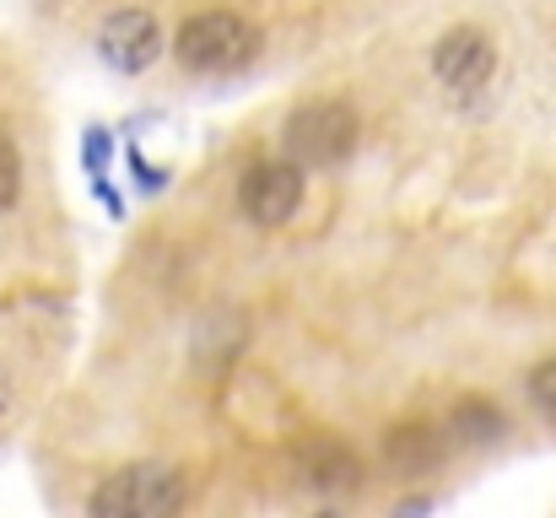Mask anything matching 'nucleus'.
<instances>
[{
  "mask_svg": "<svg viewBox=\"0 0 556 518\" xmlns=\"http://www.w3.org/2000/svg\"><path fill=\"white\" fill-rule=\"evenodd\" d=\"M168 49L189 76H232V71H243L254 60L260 33L238 11H194V16L179 22Z\"/></svg>",
  "mask_w": 556,
  "mask_h": 518,
  "instance_id": "1",
  "label": "nucleus"
},
{
  "mask_svg": "<svg viewBox=\"0 0 556 518\" xmlns=\"http://www.w3.org/2000/svg\"><path fill=\"white\" fill-rule=\"evenodd\" d=\"M357 136H363V119H357V109L346 98H308L281 125V147L303 168H336V163H346L352 147H357Z\"/></svg>",
  "mask_w": 556,
  "mask_h": 518,
  "instance_id": "2",
  "label": "nucleus"
},
{
  "mask_svg": "<svg viewBox=\"0 0 556 518\" xmlns=\"http://www.w3.org/2000/svg\"><path fill=\"white\" fill-rule=\"evenodd\" d=\"M185 508V476L174 465H125L87 497L92 518H174Z\"/></svg>",
  "mask_w": 556,
  "mask_h": 518,
  "instance_id": "3",
  "label": "nucleus"
},
{
  "mask_svg": "<svg viewBox=\"0 0 556 518\" xmlns=\"http://www.w3.org/2000/svg\"><path fill=\"white\" fill-rule=\"evenodd\" d=\"M303 194H308V168L292 163V157L249 163L243 178H238V211L254 227H287L303 211Z\"/></svg>",
  "mask_w": 556,
  "mask_h": 518,
  "instance_id": "4",
  "label": "nucleus"
},
{
  "mask_svg": "<svg viewBox=\"0 0 556 518\" xmlns=\"http://www.w3.org/2000/svg\"><path fill=\"white\" fill-rule=\"evenodd\" d=\"M98 54H103L109 71L141 76V71H152L163 60V22L147 5H119L98 27Z\"/></svg>",
  "mask_w": 556,
  "mask_h": 518,
  "instance_id": "5",
  "label": "nucleus"
},
{
  "mask_svg": "<svg viewBox=\"0 0 556 518\" xmlns=\"http://www.w3.org/2000/svg\"><path fill=\"white\" fill-rule=\"evenodd\" d=\"M497 71V43L492 33L481 27H448L438 43H432V76L448 87V92H481Z\"/></svg>",
  "mask_w": 556,
  "mask_h": 518,
  "instance_id": "6",
  "label": "nucleus"
},
{
  "mask_svg": "<svg viewBox=\"0 0 556 518\" xmlns=\"http://www.w3.org/2000/svg\"><path fill=\"white\" fill-rule=\"evenodd\" d=\"M443 459H448V432H438L432 421H394L383 432V465L405 481L432 476Z\"/></svg>",
  "mask_w": 556,
  "mask_h": 518,
  "instance_id": "7",
  "label": "nucleus"
},
{
  "mask_svg": "<svg viewBox=\"0 0 556 518\" xmlns=\"http://www.w3.org/2000/svg\"><path fill=\"white\" fill-rule=\"evenodd\" d=\"M298 465H303V481H308L314 492H325V497H352V492H363V459H357L346 443H336V438L303 443V448H298Z\"/></svg>",
  "mask_w": 556,
  "mask_h": 518,
  "instance_id": "8",
  "label": "nucleus"
},
{
  "mask_svg": "<svg viewBox=\"0 0 556 518\" xmlns=\"http://www.w3.org/2000/svg\"><path fill=\"white\" fill-rule=\"evenodd\" d=\"M448 432H454V443H465V448H492V443H503V438H508V416H503V405H497V400L470 394V400H459V405H454Z\"/></svg>",
  "mask_w": 556,
  "mask_h": 518,
  "instance_id": "9",
  "label": "nucleus"
},
{
  "mask_svg": "<svg viewBox=\"0 0 556 518\" xmlns=\"http://www.w3.org/2000/svg\"><path fill=\"white\" fill-rule=\"evenodd\" d=\"M16 200H22V152H16L11 130L0 125V216L16 211Z\"/></svg>",
  "mask_w": 556,
  "mask_h": 518,
  "instance_id": "10",
  "label": "nucleus"
},
{
  "mask_svg": "<svg viewBox=\"0 0 556 518\" xmlns=\"http://www.w3.org/2000/svg\"><path fill=\"white\" fill-rule=\"evenodd\" d=\"M114 163V136H109V125H87V136H81V168L92 173V178H103Z\"/></svg>",
  "mask_w": 556,
  "mask_h": 518,
  "instance_id": "11",
  "label": "nucleus"
},
{
  "mask_svg": "<svg viewBox=\"0 0 556 518\" xmlns=\"http://www.w3.org/2000/svg\"><path fill=\"white\" fill-rule=\"evenodd\" d=\"M530 400H535V410L556 427V356H546V362L530 372Z\"/></svg>",
  "mask_w": 556,
  "mask_h": 518,
  "instance_id": "12",
  "label": "nucleus"
},
{
  "mask_svg": "<svg viewBox=\"0 0 556 518\" xmlns=\"http://www.w3.org/2000/svg\"><path fill=\"white\" fill-rule=\"evenodd\" d=\"M125 157H130V173H136V184H141L147 194H163V189H168V168H157V163H147V157H141L136 147H130Z\"/></svg>",
  "mask_w": 556,
  "mask_h": 518,
  "instance_id": "13",
  "label": "nucleus"
},
{
  "mask_svg": "<svg viewBox=\"0 0 556 518\" xmlns=\"http://www.w3.org/2000/svg\"><path fill=\"white\" fill-rule=\"evenodd\" d=\"M92 194L103 200V211H109L114 222H125V194H119V189L109 184V173H103V178H92Z\"/></svg>",
  "mask_w": 556,
  "mask_h": 518,
  "instance_id": "14",
  "label": "nucleus"
},
{
  "mask_svg": "<svg viewBox=\"0 0 556 518\" xmlns=\"http://www.w3.org/2000/svg\"><path fill=\"white\" fill-rule=\"evenodd\" d=\"M11 400H16V389H11V372H5V367H0V416H5V410H11Z\"/></svg>",
  "mask_w": 556,
  "mask_h": 518,
  "instance_id": "15",
  "label": "nucleus"
}]
</instances>
